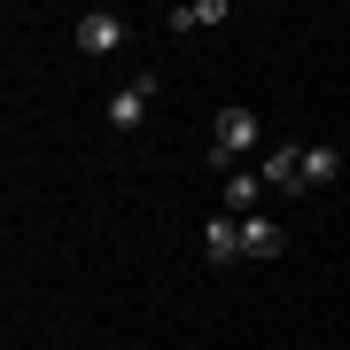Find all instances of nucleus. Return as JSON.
Returning <instances> with one entry per match:
<instances>
[{
	"label": "nucleus",
	"instance_id": "nucleus-1",
	"mask_svg": "<svg viewBox=\"0 0 350 350\" xmlns=\"http://www.w3.org/2000/svg\"><path fill=\"white\" fill-rule=\"evenodd\" d=\"M250 148H257V117H250V109H218V125H211V163H218V172H234Z\"/></svg>",
	"mask_w": 350,
	"mask_h": 350
},
{
	"label": "nucleus",
	"instance_id": "nucleus-2",
	"mask_svg": "<svg viewBox=\"0 0 350 350\" xmlns=\"http://www.w3.org/2000/svg\"><path fill=\"white\" fill-rule=\"evenodd\" d=\"M117 39H125V24H117L109 8H94V16H78V55H109Z\"/></svg>",
	"mask_w": 350,
	"mask_h": 350
},
{
	"label": "nucleus",
	"instance_id": "nucleus-3",
	"mask_svg": "<svg viewBox=\"0 0 350 350\" xmlns=\"http://www.w3.org/2000/svg\"><path fill=\"white\" fill-rule=\"evenodd\" d=\"M202 257H211V265H234L241 257V218H211V226H202Z\"/></svg>",
	"mask_w": 350,
	"mask_h": 350
},
{
	"label": "nucleus",
	"instance_id": "nucleus-4",
	"mask_svg": "<svg viewBox=\"0 0 350 350\" xmlns=\"http://www.w3.org/2000/svg\"><path fill=\"white\" fill-rule=\"evenodd\" d=\"M148 94H156L148 78H133V86H117V94H109V125H140V117H148Z\"/></svg>",
	"mask_w": 350,
	"mask_h": 350
},
{
	"label": "nucleus",
	"instance_id": "nucleus-5",
	"mask_svg": "<svg viewBox=\"0 0 350 350\" xmlns=\"http://www.w3.org/2000/svg\"><path fill=\"white\" fill-rule=\"evenodd\" d=\"M265 187H304V148H265Z\"/></svg>",
	"mask_w": 350,
	"mask_h": 350
},
{
	"label": "nucleus",
	"instance_id": "nucleus-6",
	"mask_svg": "<svg viewBox=\"0 0 350 350\" xmlns=\"http://www.w3.org/2000/svg\"><path fill=\"white\" fill-rule=\"evenodd\" d=\"M288 241H280V226H265V218H241V257H280Z\"/></svg>",
	"mask_w": 350,
	"mask_h": 350
},
{
	"label": "nucleus",
	"instance_id": "nucleus-7",
	"mask_svg": "<svg viewBox=\"0 0 350 350\" xmlns=\"http://www.w3.org/2000/svg\"><path fill=\"white\" fill-rule=\"evenodd\" d=\"M202 24H226V0H187V8H172V31H202Z\"/></svg>",
	"mask_w": 350,
	"mask_h": 350
},
{
	"label": "nucleus",
	"instance_id": "nucleus-8",
	"mask_svg": "<svg viewBox=\"0 0 350 350\" xmlns=\"http://www.w3.org/2000/svg\"><path fill=\"white\" fill-rule=\"evenodd\" d=\"M335 172H342V156H335V148H304V187H327Z\"/></svg>",
	"mask_w": 350,
	"mask_h": 350
},
{
	"label": "nucleus",
	"instance_id": "nucleus-9",
	"mask_svg": "<svg viewBox=\"0 0 350 350\" xmlns=\"http://www.w3.org/2000/svg\"><path fill=\"white\" fill-rule=\"evenodd\" d=\"M257 195H265V179H250V172H234V179H226V218H234V211H250Z\"/></svg>",
	"mask_w": 350,
	"mask_h": 350
}]
</instances>
